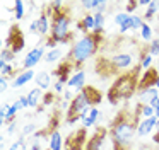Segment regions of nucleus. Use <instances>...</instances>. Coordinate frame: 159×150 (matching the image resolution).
<instances>
[{
    "label": "nucleus",
    "instance_id": "7",
    "mask_svg": "<svg viewBox=\"0 0 159 150\" xmlns=\"http://www.w3.org/2000/svg\"><path fill=\"white\" fill-rule=\"evenodd\" d=\"M45 55H46L45 46H41V44H39V46H34L29 53H26L24 60H22V70H33V68L45 58Z\"/></svg>",
    "mask_w": 159,
    "mask_h": 150
},
{
    "label": "nucleus",
    "instance_id": "11",
    "mask_svg": "<svg viewBox=\"0 0 159 150\" xmlns=\"http://www.w3.org/2000/svg\"><path fill=\"white\" fill-rule=\"evenodd\" d=\"M157 116H152V118H144L140 121H137V136H147L151 135V131L154 128H157Z\"/></svg>",
    "mask_w": 159,
    "mask_h": 150
},
{
    "label": "nucleus",
    "instance_id": "30",
    "mask_svg": "<svg viewBox=\"0 0 159 150\" xmlns=\"http://www.w3.org/2000/svg\"><path fill=\"white\" fill-rule=\"evenodd\" d=\"M128 19H130V14H128L127 10H121V12H116V14L113 15V22L116 24L118 27H120L121 24L125 22V20H128Z\"/></svg>",
    "mask_w": 159,
    "mask_h": 150
},
{
    "label": "nucleus",
    "instance_id": "9",
    "mask_svg": "<svg viewBox=\"0 0 159 150\" xmlns=\"http://www.w3.org/2000/svg\"><path fill=\"white\" fill-rule=\"evenodd\" d=\"M86 87H87L86 85V72L84 70H75L72 73V77L69 78V82H67V89L75 90L77 94H79V92H82Z\"/></svg>",
    "mask_w": 159,
    "mask_h": 150
},
{
    "label": "nucleus",
    "instance_id": "32",
    "mask_svg": "<svg viewBox=\"0 0 159 150\" xmlns=\"http://www.w3.org/2000/svg\"><path fill=\"white\" fill-rule=\"evenodd\" d=\"M98 5H99V0H86V2H80V7L84 10H94L96 12Z\"/></svg>",
    "mask_w": 159,
    "mask_h": 150
},
{
    "label": "nucleus",
    "instance_id": "13",
    "mask_svg": "<svg viewBox=\"0 0 159 150\" xmlns=\"http://www.w3.org/2000/svg\"><path fill=\"white\" fill-rule=\"evenodd\" d=\"M34 77H36L34 70H19L17 75H16V78L11 82V85L14 89H21V87H24L26 84H29L31 80H34Z\"/></svg>",
    "mask_w": 159,
    "mask_h": 150
},
{
    "label": "nucleus",
    "instance_id": "42",
    "mask_svg": "<svg viewBox=\"0 0 159 150\" xmlns=\"http://www.w3.org/2000/svg\"><path fill=\"white\" fill-rule=\"evenodd\" d=\"M16 126H17V121H11L7 125V130H5V131H7V135H12V133L16 131Z\"/></svg>",
    "mask_w": 159,
    "mask_h": 150
},
{
    "label": "nucleus",
    "instance_id": "4",
    "mask_svg": "<svg viewBox=\"0 0 159 150\" xmlns=\"http://www.w3.org/2000/svg\"><path fill=\"white\" fill-rule=\"evenodd\" d=\"M72 17L69 15L67 10L58 12L52 17V38L57 44H65L72 39Z\"/></svg>",
    "mask_w": 159,
    "mask_h": 150
},
{
    "label": "nucleus",
    "instance_id": "10",
    "mask_svg": "<svg viewBox=\"0 0 159 150\" xmlns=\"http://www.w3.org/2000/svg\"><path fill=\"white\" fill-rule=\"evenodd\" d=\"M137 95H139L140 104H152V102H156L159 99V90L154 85H151V87H139Z\"/></svg>",
    "mask_w": 159,
    "mask_h": 150
},
{
    "label": "nucleus",
    "instance_id": "52",
    "mask_svg": "<svg viewBox=\"0 0 159 150\" xmlns=\"http://www.w3.org/2000/svg\"><path fill=\"white\" fill-rule=\"evenodd\" d=\"M156 130H157V131H159V121H157V128H156Z\"/></svg>",
    "mask_w": 159,
    "mask_h": 150
},
{
    "label": "nucleus",
    "instance_id": "26",
    "mask_svg": "<svg viewBox=\"0 0 159 150\" xmlns=\"http://www.w3.org/2000/svg\"><path fill=\"white\" fill-rule=\"evenodd\" d=\"M24 15H26V2H22V0L14 2V17H16V20H22Z\"/></svg>",
    "mask_w": 159,
    "mask_h": 150
},
{
    "label": "nucleus",
    "instance_id": "44",
    "mask_svg": "<svg viewBox=\"0 0 159 150\" xmlns=\"http://www.w3.org/2000/svg\"><path fill=\"white\" fill-rule=\"evenodd\" d=\"M63 99H65V101H69V102L74 99V95H72V90H70V89H67V90L63 92Z\"/></svg>",
    "mask_w": 159,
    "mask_h": 150
},
{
    "label": "nucleus",
    "instance_id": "21",
    "mask_svg": "<svg viewBox=\"0 0 159 150\" xmlns=\"http://www.w3.org/2000/svg\"><path fill=\"white\" fill-rule=\"evenodd\" d=\"M152 61H154V56H152L149 51H140V55H139V65L142 67V70H151L152 67Z\"/></svg>",
    "mask_w": 159,
    "mask_h": 150
},
{
    "label": "nucleus",
    "instance_id": "50",
    "mask_svg": "<svg viewBox=\"0 0 159 150\" xmlns=\"http://www.w3.org/2000/svg\"><path fill=\"white\" fill-rule=\"evenodd\" d=\"M156 67H157V68H156V70H157V73H159V56L156 58Z\"/></svg>",
    "mask_w": 159,
    "mask_h": 150
},
{
    "label": "nucleus",
    "instance_id": "12",
    "mask_svg": "<svg viewBox=\"0 0 159 150\" xmlns=\"http://www.w3.org/2000/svg\"><path fill=\"white\" fill-rule=\"evenodd\" d=\"M74 72H75V67H74V65L70 63L69 60L63 61V63H60L58 67L55 68L57 80H60V82H63V84H67V82H69V78L72 77Z\"/></svg>",
    "mask_w": 159,
    "mask_h": 150
},
{
    "label": "nucleus",
    "instance_id": "6",
    "mask_svg": "<svg viewBox=\"0 0 159 150\" xmlns=\"http://www.w3.org/2000/svg\"><path fill=\"white\" fill-rule=\"evenodd\" d=\"M110 65L111 70L116 72H132V67H134V55L128 53V51H123V53H116L110 58Z\"/></svg>",
    "mask_w": 159,
    "mask_h": 150
},
{
    "label": "nucleus",
    "instance_id": "34",
    "mask_svg": "<svg viewBox=\"0 0 159 150\" xmlns=\"http://www.w3.org/2000/svg\"><path fill=\"white\" fill-rule=\"evenodd\" d=\"M128 31H132V17L128 20H125V22L118 27V33H120V34H127Z\"/></svg>",
    "mask_w": 159,
    "mask_h": 150
},
{
    "label": "nucleus",
    "instance_id": "24",
    "mask_svg": "<svg viewBox=\"0 0 159 150\" xmlns=\"http://www.w3.org/2000/svg\"><path fill=\"white\" fill-rule=\"evenodd\" d=\"M0 75L5 77V78H11V77L16 78L17 73H16V68H14L12 63H4V61H0Z\"/></svg>",
    "mask_w": 159,
    "mask_h": 150
},
{
    "label": "nucleus",
    "instance_id": "33",
    "mask_svg": "<svg viewBox=\"0 0 159 150\" xmlns=\"http://www.w3.org/2000/svg\"><path fill=\"white\" fill-rule=\"evenodd\" d=\"M67 84H63V82H60V80H55L53 82V85H52V89H53V94L55 95H58V94H63V92L67 90Z\"/></svg>",
    "mask_w": 159,
    "mask_h": 150
},
{
    "label": "nucleus",
    "instance_id": "27",
    "mask_svg": "<svg viewBox=\"0 0 159 150\" xmlns=\"http://www.w3.org/2000/svg\"><path fill=\"white\" fill-rule=\"evenodd\" d=\"M139 34H140V39L142 41H149V43H151L152 38H154V29H152L151 24L145 22L144 26H142V29L139 31Z\"/></svg>",
    "mask_w": 159,
    "mask_h": 150
},
{
    "label": "nucleus",
    "instance_id": "15",
    "mask_svg": "<svg viewBox=\"0 0 159 150\" xmlns=\"http://www.w3.org/2000/svg\"><path fill=\"white\" fill-rule=\"evenodd\" d=\"M38 26H39L38 34L41 38H46V36L52 34V17L46 15L45 10H43V12L39 14V17H38Z\"/></svg>",
    "mask_w": 159,
    "mask_h": 150
},
{
    "label": "nucleus",
    "instance_id": "18",
    "mask_svg": "<svg viewBox=\"0 0 159 150\" xmlns=\"http://www.w3.org/2000/svg\"><path fill=\"white\" fill-rule=\"evenodd\" d=\"M77 27H79L84 34H93L94 33V14L87 12L86 15L77 22Z\"/></svg>",
    "mask_w": 159,
    "mask_h": 150
},
{
    "label": "nucleus",
    "instance_id": "3",
    "mask_svg": "<svg viewBox=\"0 0 159 150\" xmlns=\"http://www.w3.org/2000/svg\"><path fill=\"white\" fill-rule=\"evenodd\" d=\"M137 85H139V80L134 72L120 75L108 90V101L113 104V102H120L123 99H130L132 94L135 92V89H137Z\"/></svg>",
    "mask_w": 159,
    "mask_h": 150
},
{
    "label": "nucleus",
    "instance_id": "19",
    "mask_svg": "<svg viewBox=\"0 0 159 150\" xmlns=\"http://www.w3.org/2000/svg\"><path fill=\"white\" fill-rule=\"evenodd\" d=\"M159 73L157 70H145L144 73H142V77L139 78V87H151V85L156 84V80H157Z\"/></svg>",
    "mask_w": 159,
    "mask_h": 150
},
{
    "label": "nucleus",
    "instance_id": "22",
    "mask_svg": "<svg viewBox=\"0 0 159 150\" xmlns=\"http://www.w3.org/2000/svg\"><path fill=\"white\" fill-rule=\"evenodd\" d=\"M63 58V51L60 48H55V50H48L45 55V61L46 63H57Z\"/></svg>",
    "mask_w": 159,
    "mask_h": 150
},
{
    "label": "nucleus",
    "instance_id": "40",
    "mask_svg": "<svg viewBox=\"0 0 159 150\" xmlns=\"http://www.w3.org/2000/svg\"><path fill=\"white\" fill-rule=\"evenodd\" d=\"M53 99H55V94H53V92H48V94H45V97H43V104H52Z\"/></svg>",
    "mask_w": 159,
    "mask_h": 150
},
{
    "label": "nucleus",
    "instance_id": "8",
    "mask_svg": "<svg viewBox=\"0 0 159 150\" xmlns=\"http://www.w3.org/2000/svg\"><path fill=\"white\" fill-rule=\"evenodd\" d=\"M7 48H11L14 53H19L24 48V36H22V33L16 26L7 34Z\"/></svg>",
    "mask_w": 159,
    "mask_h": 150
},
{
    "label": "nucleus",
    "instance_id": "25",
    "mask_svg": "<svg viewBox=\"0 0 159 150\" xmlns=\"http://www.w3.org/2000/svg\"><path fill=\"white\" fill-rule=\"evenodd\" d=\"M94 14V34H101L104 31V14L93 12Z\"/></svg>",
    "mask_w": 159,
    "mask_h": 150
},
{
    "label": "nucleus",
    "instance_id": "14",
    "mask_svg": "<svg viewBox=\"0 0 159 150\" xmlns=\"http://www.w3.org/2000/svg\"><path fill=\"white\" fill-rule=\"evenodd\" d=\"M104 138H106V131L103 128H98V131L87 140L86 143V148L84 150H103V143H104Z\"/></svg>",
    "mask_w": 159,
    "mask_h": 150
},
{
    "label": "nucleus",
    "instance_id": "47",
    "mask_svg": "<svg viewBox=\"0 0 159 150\" xmlns=\"http://www.w3.org/2000/svg\"><path fill=\"white\" fill-rule=\"evenodd\" d=\"M19 148H22V147L19 145L17 142H14V143H12V145H11V147H9V148H7V150H19Z\"/></svg>",
    "mask_w": 159,
    "mask_h": 150
},
{
    "label": "nucleus",
    "instance_id": "1",
    "mask_svg": "<svg viewBox=\"0 0 159 150\" xmlns=\"http://www.w3.org/2000/svg\"><path fill=\"white\" fill-rule=\"evenodd\" d=\"M101 34H84L79 39H75L70 46V51L67 55V60L75 67V70H82V65L87 60L96 55L98 48L101 44Z\"/></svg>",
    "mask_w": 159,
    "mask_h": 150
},
{
    "label": "nucleus",
    "instance_id": "51",
    "mask_svg": "<svg viewBox=\"0 0 159 150\" xmlns=\"http://www.w3.org/2000/svg\"><path fill=\"white\" fill-rule=\"evenodd\" d=\"M154 87H156V89H157V90H159V77H157V80H156V84H154Z\"/></svg>",
    "mask_w": 159,
    "mask_h": 150
},
{
    "label": "nucleus",
    "instance_id": "49",
    "mask_svg": "<svg viewBox=\"0 0 159 150\" xmlns=\"http://www.w3.org/2000/svg\"><path fill=\"white\" fill-rule=\"evenodd\" d=\"M154 142H156V143H157V145H159V131H157V133H156V135H154Z\"/></svg>",
    "mask_w": 159,
    "mask_h": 150
},
{
    "label": "nucleus",
    "instance_id": "37",
    "mask_svg": "<svg viewBox=\"0 0 159 150\" xmlns=\"http://www.w3.org/2000/svg\"><path fill=\"white\" fill-rule=\"evenodd\" d=\"M11 78H5V77H0V90H2V94H5L9 89V85H11Z\"/></svg>",
    "mask_w": 159,
    "mask_h": 150
},
{
    "label": "nucleus",
    "instance_id": "28",
    "mask_svg": "<svg viewBox=\"0 0 159 150\" xmlns=\"http://www.w3.org/2000/svg\"><path fill=\"white\" fill-rule=\"evenodd\" d=\"M16 58V53L11 50V48H2V51H0V61H4V63H12Z\"/></svg>",
    "mask_w": 159,
    "mask_h": 150
},
{
    "label": "nucleus",
    "instance_id": "31",
    "mask_svg": "<svg viewBox=\"0 0 159 150\" xmlns=\"http://www.w3.org/2000/svg\"><path fill=\"white\" fill-rule=\"evenodd\" d=\"M147 51L152 55V56H156V58L159 56V39H157V38H154V39H152L151 43H149Z\"/></svg>",
    "mask_w": 159,
    "mask_h": 150
},
{
    "label": "nucleus",
    "instance_id": "43",
    "mask_svg": "<svg viewBox=\"0 0 159 150\" xmlns=\"http://www.w3.org/2000/svg\"><path fill=\"white\" fill-rule=\"evenodd\" d=\"M106 7H108V2H104V0H99V5H98L96 12H101V14H104V10H106Z\"/></svg>",
    "mask_w": 159,
    "mask_h": 150
},
{
    "label": "nucleus",
    "instance_id": "5",
    "mask_svg": "<svg viewBox=\"0 0 159 150\" xmlns=\"http://www.w3.org/2000/svg\"><path fill=\"white\" fill-rule=\"evenodd\" d=\"M91 108H94V106H93V102H91L89 95H87L86 89H84L82 92L74 95V99L70 101V108H69V111H67V119L80 118V113L86 111V109H91Z\"/></svg>",
    "mask_w": 159,
    "mask_h": 150
},
{
    "label": "nucleus",
    "instance_id": "39",
    "mask_svg": "<svg viewBox=\"0 0 159 150\" xmlns=\"http://www.w3.org/2000/svg\"><path fill=\"white\" fill-rule=\"evenodd\" d=\"M137 7H139V2H127V12L132 15V14L135 12V9H137Z\"/></svg>",
    "mask_w": 159,
    "mask_h": 150
},
{
    "label": "nucleus",
    "instance_id": "2",
    "mask_svg": "<svg viewBox=\"0 0 159 150\" xmlns=\"http://www.w3.org/2000/svg\"><path fill=\"white\" fill-rule=\"evenodd\" d=\"M108 133L113 140V150H128V147L132 145L135 135H137V123L127 113H121L115 118Z\"/></svg>",
    "mask_w": 159,
    "mask_h": 150
},
{
    "label": "nucleus",
    "instance_id": "17",
    "mask_svg": "<svg viewBox=\"0 0 159 150\" xmlns=\"http://www.w3.org/2000/svg\"><path fill=\"white\" fill-rule=\"evenodd\" d=\"M34 84H36V87H39L43 92L48 90V89L53 85L52 73H50V72H38V73H36V77H34Z\"/></svg>",
    "mask_w": 159,
    "mask_h": 150
},
{
    "label": "nucleus",
    "instance_id": "35",
    "mask_svg": "<svg viewBox=\"0 0 159 150\" xmlns=\"http://www.w3.org/2000/svg\"><path fill=\"white\" fill-rule=\"evenodd\" d=\"M89 118H93L94 121H101L103 119V114H101V111H99V108H91V111H89Z\"/></svg>",
    "mask_w": 159,
    "mask_h": 150
},
{
    "label": "nucleus",
    "instance_id": "38",
    "mask_svg": "<svg viewBox=\"0 0 159 150\" xmlns=\"http://www.w3.org/2000/svg\"><path fill=\"white\" fill-rule=\"evenodd\" d=\"M38 31H39V26H38V19L31 20V22H29V33H31V34H38Z\"/></svg>",
    "mask_w": 159,
    "mask_h": 150
},
{
    "label": "nucleus",
    "instance_id": "48",
    "mask_svg": "<svg viewBox=\"0 0 159 150\" xmlns=\"http://www.w3.org/2000/svg\"><path fill=\"white\" fill-rule=\"evenodd\" d=\"M29 150H41V147H39L38 142H34V143H31V148Z\"/></svg>",
    "mask_w": 159,
    "mask_h": 150
},
{
    "label": "nucleus",
    "instance_id": "29",
    "mask_svg": "<svg viewBox=\"0 0 159 150\" xmlns=\"http://www.w3.org/2000/svg\"><path fill=\"white\" fill-rule=\"evenodd\" d=\"M132 31H140L142 26L145 24L144 15H139V14H132Z\"/></svg>",
    "mask_w": 159,
    "mask_h": 150
},
{
    "label": "nucleus",
    "instance_id": "46",
    "mask_svg": "<svg viewBox=\"0 0 159 150\" xmlns=\"http://www.w3.org/2000/svg\"><path fill=\"white\" fill-rule=\"evenodd\" d=\"M152 108H154V111H156V116H157V118H159V99H157V101H156V102H152Z\"/></svg>",
    "mask_w": 159,
    "mask_h": 150
},
{
    "label": "nucleus",
    "instance_id": "20",
    "mask_svg": "<svg viewBox=\"0 0 159 150\" xmlns=\"http://www.w3.org/2000/svg\"><path fill=\"white\" fill-rule=\"evenodd\" d=\"M26 95H28V101H29V108H38L39 102H43L45 92H43L39 87H33Z\"/></svg>",
    "mask_w": 159,
    "mask_h": 150
},
{
    "label": "nucleus",
    "instance_id": "36",
    "mask_svg": "<svg viewBox=\"0 0 159 150\" xmlns=\"http://www.w3.org/2000/svg\"><path fill=\"white\" fill-rule=\"evenodd\" d=\"M34 133H36L34 123H28V125H24V128H22V135L29 136V135H34Z\"/></svg>",
    "mask_w": 159,
    "mask_h": 150
},
{
    "label": "nucleus",
    "instance_id": "23",
    "mask_svg": "<svg viewBox=\"0 0 159 150\" xmlns=\"http://www.w3.org/2000/svg\"><path fill=\"white\" fill-rule=\"evenodd\" d=\"M137 114L144 119V118H152V116H156V111L151 104H139L137 106Z\"/></svg>",
    "mask_w": 159,
    "mask_h": 150
},
{
    "label": "nucleus",
    "instance_id": "16",
    "mask_svg": "<svg viewBox=\"0 0 159 150\" xmlns=\"http://www.w3.org/2000/svg\"><path fill=\"white\" fill-rule=\"evenodd\" d=\"M48 150H63V135L58 130H50Z\"/></svg>",
    "mask_w": 159,
    "mask_h": 150
},
{
    "label": "nucleus",
    "instance_id": "41",
    "mask_svg": "<svg viewBox=\"0 0 159 150\" xmlns=\"http://www.w3.org/2000/svg\"><path fill=\"white\" fill-rule=\"evenodd\" d=\"M17 101L21 102L22 109H24V108H29V101H28V95H19V97H17Z\"/></svg>",
    "mask_w": 159,
    "mask_h": 150
},
{
    "label": "nucleus",
    "instance_id": "45",
    "mask_svg": "<svg viewBox=\"0 0 159 150\" xmlns=\"http://www.w3.org/2000/svg\"><path fill=\"white\" fill-rule=\"evenodd\" d=\"M149 5H151V0H139V7H145V9H149Z\"/></svg>",
    "mask_w": 159,
    "mask_h": 150
}]
</instances>
